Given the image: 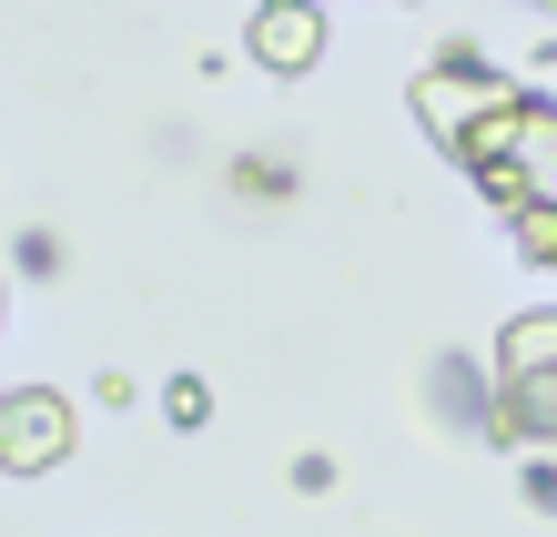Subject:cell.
Listing matches in <instances>:
<instances>
[{"mask_svg":"<svg viewBox=\"0 0 557 537\" xmlns=\"http://www.w3.org/2000/svg\"><path fill=\"white\" fill-rule=\"evenodd\" d=\"M497 447H557V315H517L497 334V406H486Z\"/></svg>","mask_w":557,"mask_h":537,"instance_id":"obj_1","label":"cell"},{"mask_svg":"<svg viewBox=\"0 0 557 537\" xmlns=\"http://www.w3.org/2000/svg\"><path fill=\"white\" fill-rule=\"evenodd\" d=\"M507 102H517V82H507V72H486V61H476V41H436V61L416 72V122L436 132L446 152L467 143L486 112H507Z\"/></svg>","mask_w":557,"mask_h":537,"instance_id":"obj_2","label":"cell"},{"mask_svg":"<svg viewBox=\"0 0 557 537\" xmlns=\"http://www.w3.org/2000/svg\"><path fill=\"white\" fill-rule=\"evenodd\" d=\"M72 436H82V416H72V395H61V386H11V395H0V466H11V477L61 466V456H72Z\"/></svg>","mask_w":557,"mask_h":537,"instance_id":"obj_3","label":"cell"},{"mask_svg":"<svg viewBox=\"0 0 557 537\" xmlns=\"http://www.w3.org/2000/svg\"><path fill=\"white\" fill-rule=\"evenodd\" d=\"M244 51L264 61V72H314L324 61V0H274V11H253V30H244Z\"/></svg>","mask_w":557,"mask_h":537,"instance_id":"obj_4","label":"cell"},{"mask_svg":"<svg viewBox=\"0 0 557 537\" xmlns=\"http://www.w3.org/2000/svg\"><path fill=\"white\" fill-rule=\"evenodd\" d=\"M486 193H497V213H517V204H547V213H557V102L528 112V132H517V152H507V173L486 183Z\"/></svg>","mask_w":557,"mask_h":537,"instance_id":"obj_5","label":"cell"},{"mask_svg":"<svg viewBox=\"0 0 557 537\" xmlns=\"http://www.w3.org/2000/svg\"><path fill=\"white\" fill-rule=\"evenodd\" d=\"M507 233H517V254H528V264H557V213L547 204H517Z\"/></svg>","mask_w":557,"mask_h":537,"instance_id":"obj_6","label":"cell"},{"mask_svg":"<svg viewBox=\"0 0 557 537\" xmlns=\"http://www.w3.org/2000/svg\"><path fill=\"white\" fill-rule=\"evenodd\" d=\"M162 416H173V426H203L213 416V386L203 376H173V386H162Z\"/></svg>","mask_w":557,"mask_h":537,"instance_id":"obj_7","label":"cell"},{"mask_svg":"<svg viewBox=\"0 0 557 537\" xmlns=\"http://www.w3.org/2000/svg\"><path fill=\"white\" fill-rule=\"evenodd\" d=\"M528 508H557V466H528Z\"/></svg>","mask_w":557,"mask_h":537,"instance_id":"obj_8","label":"cell"},{"mask_svg":"<svg viewBox=\"0 0 557 537\" xmlns=\"http://www.w3.org/2000/svg\"><path fill=\"white\" fill-rule=\"evenodd\" d=\"M537 11H557V0H537Z\"/></svg>","mask_w":557,"mask_h":537,"instance_id":"obj_9","label":"cell"},{"mask_svg":"<svg viewBox=\"0 0 557 537\" xmlns=\"http://www.w3.org/2000/svg\"><path fill=\"white\" fill-rule=\"evenodd\" d=\"M264 11H274V0H264Z\"/></svg>","mask_w":557,"mask_h":537,"instance_id":"obj_10","label":"cell"}]
</instances>
